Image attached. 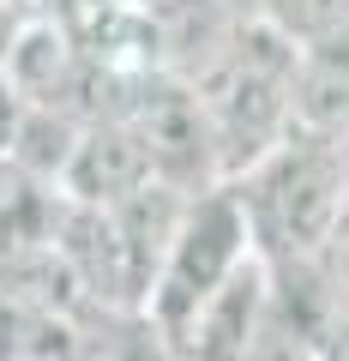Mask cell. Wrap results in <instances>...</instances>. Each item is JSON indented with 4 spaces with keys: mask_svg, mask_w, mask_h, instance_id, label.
Segmentation results:
<instances>
[{
    "mask_svg": "<svg viewBox=\"0 0 349 361\" xmlns=\"http://www.w3.org/2000/svg\"><path fill=\"white\" fill-rule=\"evenodd\" d=\"M0 78H6L30 109H66V97L85 85V54H78L73 30H66L61 18L30 13V18H18V37H13V49H6Z\"/></svg>",
    "mask_w": 349,
    "mask_h": 361,
    "instance_id": "obj_5",
    "label": "cell"
},
{
    "mask_svg": "<svg viewBox=\"0 0 349 361\" xmlns=\"http://www.w3.org/2000/svg\"><path fill=\"white\" fill-rule=\"evenodd\" d=\"M337 157H343V180H349V133L337 139Z\"/></svg>",
    "mask_w": 349,
    "mask_h": 361,
    "instance_id": "obj_11",
    "label": "cell"
},
{
    "mask_svg": "<svg viewBox=\"0 0 349 361\" xmlns=\"http://www.w3.org/2000/svg\"><path fill=\"white\" fill-rule=\"evenodd\" d=\"M313 271H319L325 295H331L337 307H349V205H343V217L331 223V235H325V247H319V259H313Z\"/></svg>",
    "mask_w": 349,
    "mask_h": 361,
    "instance_id": "obj_8",
    "label": "cell"
},
{
    "mask_svg": "<svg viewBox=\"0 0 349 361\" xmlns=\"http://www.w3.org/2000/svg\"><path fill=\"white\" fill-rule=\"evenodd\" d=\"M18 18L25 13H18L13 0H0V66H6V49H13V37H18Z\"/></svg>",
    "mask_w": 349,
    "mask_h": 361,
    "instance_id": "obj_10",
    "label": "cell"
},
{
    "mask_svg": "<svg viewBox=\"0 0 349 361\" xmlns=\"http://www.w3.org/2000/svg\"><path fill=\"white\" fill-rule=\"evenodd\" d=\"M247 253H253V241H247V217H241V199H235L229 180L187 193L181 223L169 235L163 265H157L151 289H145V307H139L145 325L163 337V349H169V337L187 325V313H193Z\"/></svg>",
    "mask_w": 349,
    "mask_h": 361,
    "instance_id": "obj_3",
    "label": "cell"
},
{
    "mask_svg": "<svg viewBox=\"0 0 349 361\" xmlns=\"http://www.w3.org/2000/svg\"><path fill=\"white\" fill-rule=\"evenodd\" d=\"M289 73H295V42L277 37L271 25H259L253 13H241L229 42L187 78L199 97V115H205V133H211L217 180L247 175L295 127V115H289Z\"/></svg>",
    "mask_w": 349,
    "mask_h": 361,
    "instance_id": "obj_1",
    "label": "cell"
},
{
    "mask_svg": "<svg viewBox=\"0 0 349 361\" xmlns=\"http://www.w3.org/2000/svg\"><path fill=\"white\" fill-rule=\"evenodd\" d=\"M289 115L295 127L343 139L349 133V25L331 37L295 42V73H289Z\"/></svg>",
    "mask_w": 349,
    "mask_h": 361,
    "instance_id": "obj_6",
    "label": "cell"
},
{
    "mask_svg": "<svg viewBox=\"0 0 349 361\" xmlns=\"http://www.w3.org/2000/svg\"><path fill=\"white\" fill-rule=\"evenodd\" d=\"M253 18L289 42H313L349 25V0H253Z\"/></svg>",
    "mask_w": 349,
    "mask_h": 361,
    "instance_id": "obj_7",
    "label": "cell"
},
{
    "mask_svg": "<svg viewBox=\"0 0 349 361\" xmlns=\"http://www.w3.org/2000/svg\"><path fill=\"white\" fill-rule=\"evenodd\" d=\"M277 337L271 319V271L265 259L247 253L241 265L187 313V325L169 337L175 361H259Z\"/></svg>",
    "mask_w": 349,
    "mask_h": 361,
    "instance_id": "obj_4",
    "label": "cell"
},
{
    "mask_svg": "<svg viewBox=\"0 0 349 361\" xmlns=\"http://www.w3.org/2000/svg\"><path fill=\"white\" fill-rule=\"evenodd\" d=\"M18 121H25V97H18V90L0 78V163L13 157V133H18Z\"/></svg>",
    "mask_w": 349,
    "mask_h": 361,
    "instance_id": "obj_9",
    "label": "cell"
},
{
    "mask_svg": "<svg viewBox=\"0 0 349 361\" xmlns=\"http://www.w3.org/2000/svg\"><path fill=\"white\" fill-rule=\"evenodd\" d=\"M247 217V241L265 265H313L349 205V180L337 139L289 127L247 175L229 180Z\"/></svg>",
    "mask_w": 349,
    "mask_h": 361,
    "instance_id": "obj_2",
    "label": "cell"
}]
</instances>
